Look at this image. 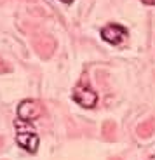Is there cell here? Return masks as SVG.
<instances>
[{
	"mask_svg": "<svg viewBox=\"0 0 155 160\" xmlns=\"http://www.w3.org/2000/svg\"><path fill=\"white\" fill-rule=\"evenodd\" d=\"M16 141L23 150L30 153H35L39 148V136H37L35 129L30 124H26V120L18 118L16 120Z\"/></svg>",
	"mask_w": 155,
	"mask_h": 160,
	"instance_id": "6da1fadb",
	"label": "cell"
},
{
	"mask_svg": "<svg viewBox=\"0 0 155 160\" xmlns=\"http://www.w3.org/2000/svg\"><path fill=\"white\" fill-rule=\"evenodd\" d=\"M73 101L84 108H94L98 104V94H96V91H92V87L87 82H80L73 89Z\"/></svg>",
	"mask_w": 155,
	"mask_h": 160,
	"instance_id": "7a4b0ae2",
	"label": "cell"
},
{
	"mask_svg": "<svg viewBox=\"0 0 155 160\" xmlns=\"http://www.w3.org/2000/svg\"><path fill=\"white\" fill-rule=\"evenodd\" d=\"M44 115V106L35 99H26L21 101L19 106H18V117L26 122H32V120H37Z\"/></svg>",
	"mask_w": 155,
	"mask_h": 160,
	"instance_id": "3957f363",
	"label": "cell"
},
{
	"mask_svg": "<svg viewBox=\"0 0 155 160\" xmlns=\"http://www.w3.org/2000/svg\"><path fill=\"white\" fill-rule=\"evenodd\" d=\"M101 38L111 45H119L127 38V28H124L120 24H106L101 30Z\"/></svg>",
	"mask_w": 155,
	"mask_h": 160,
	"instance_id": "277c9868",
	"label": "cell"
},
{
	"mask_svg": "<svg viewBox=\"0 0 155 160\" xmlns=\"http://www.w3.org/2000/svg\"><path fill=\"white\" fill-rule=\"evenodd\" d=\"M155 132V118L153 120H147L143 124H139L136 127V134L139 138H150L152 134Z\"/></svg>",
	"mask_w": 155,
	"mask_h": 160,
	"instance_id": "5b68a950",
	"label": "cell"
},
{
	"mask_svg": "<svg viewBox=\"0 0 155 160\" xmlns=\"http://www.w3.org/2000/svg\"><path fill=\"white\" fill-rule=\"evenodd\" d=\"M103 138L106 141L108 139H110V141L115 139V122L108 120V122H105V124H103Z\"/></svg>",
	"mask_w": 155,
	"mask_h": 160,
	"instance_id": "8992f818",
	"label": "cell"
},
{
	"mask_svg": "<svg viewBox=\"0 0 155 160\" xmlns=\"http://www.w3.org/2000/svg\"><path fill=\"white\" fill-rule=\"evenodd\" d=\"M9 72H11V66H9L2 58H0V73H9Z\"/></svg>",
	"mask_w": 155,
	"mask_h": 160,
	"instance_id": "52a82bcc",
	"label": "cell"
},
{
	"mask_svg": "<svg viewBox=\"0 0 155 160\" xmlns=\"http://www.w3.org/2000/svg\"><path fill=\"white\" fill-rule=\"evenodd\" d=\"M143 4H147V5H155V0H141Z\"/></svg>",
	"mask_w": 155,
	"mask_h": 160,
	"instance_id": "ba28073f",
	"label": "cell"
},
{
	"mask_svg": "<svg viewBox=\"0 0 155 160\" xmlns=\"http://www.w3.org/2000/svg\"><path fill=\"white\" fill-rule=\"evenodd\" d=\"M61 2H63V4H68V5L73 4V0H61Z\"/></svg>",
	"mask_w": 155,
	"mask_h": 160,
	"instance_id": "9c48e42d",
	"label": "cell"
},
{
	"mask_svg": "<svg viewBox=\"0 0 155 160\" xmlns=\"http://www.w3.org/2000/svg\"><path fill=\"white\" fill-rule=\"evenodd\" d=\"M147 160H155V155H152L150 158H147Z\"/></svg>",
	"mask_w": 155,
	"mask_h": 160,
	"instance_id": "30bf717a",
	"label": "cell"
},
{
	"mask_svg": "<svg viewBox=\"0 0 155 160\" xmlns=\"http://www.w3.org/2000/svg\"><path fill=\"white\" fill-rule=\"evenodd\" d=\"M2 144H4V141H2V138H0V146H2Z\"/></svg>",
	"mask_w": 155,
	"mask_h": 160,
	"instance_id": "8fae6325",
	"label": "cell"
},
{
	"mask_svg": "<svg viewBox=\"0 0 155 160\" xmlns=\"http://www.w3.org/2000/svg\"><path fill=\"white\" fill-rule=\"evenodd\" d=\"M111 160H120V158H111Z\"/></svg>",
	"mask_w": 155,
	"mask_h": 160,
	"instance_id": "7c38bea8",
	"label": "cell"
}]
</instances>
